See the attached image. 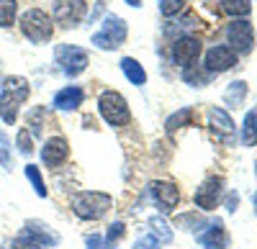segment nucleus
Segmentation results:
<instances>
[{
    "mask_svg": "<svg viewBox=\"0 0 257 249\" xmlns=\"http://www.w3.org/2000/svg\"><path fill=\"white\" fill-rule=\"evenodd\" d=\"M29 93H31V85H29L26 77H21V75L6 77L3 93H0V118H3L8 126H13V123H16L18 108L26 103Z\"/></svg>",
    "mask_w": 257,
    "mask_h": 249,
    "instance_id": "nucleus-1",
    "label": "nucleus"
},
{
    "mask_svg": "<svg viewBox=\"0 0 257 249\" xmlns=\"http://www.w3.org/2000/svg\"><path fill=\"white\" fill-rule=\"evenodd\" d=\"M113 205V198L108 193H98V190H82L72 195V211L82 221H98L100 216L108 213Z\"/></svg>",
    "mask_w": 257,
    "mask_h": 249,
    "instance_id": "nucleus-2",
    "label": "nucleus"
},
{
    "mask_svg": "<svg viewBox=\"0 0 257 249\" xmlns=\"http://www.w3.org/2000/svg\"><path fill=\"white\" fill-rule=\"evenodd\" d=\"M98 111L100 116L105 118L108 126H126L128 121H132V111H128V103L121 93L116 90H105L100 93L98 98Z\"/></svg>",
    "mask_w": 257,
    "mask_h": 249,
    "instance_id": "nucleus-3",
    "label": "nucleus"
},
{
    "mask_svg": "<svg viewBox=\"0 0 257 249\" xmlns=\"http://www.w3.org/2000/svg\"><path fill=\"white\" fill-rule=\"evenodd\" d=\"M21 31H24V36L31 39L34 44H44V41H49L52 34H54V24L44 11L31 8L21 16Z\"/></svg>",
    "mask_w": 257,
    "mask_h": 249,
    "instance_id": "nucleus-4",
    "label": "nucleus"
},
{
    "mask_svg": "<svg viewBox=\"0 0 257 249\" xmlns=\"http://www.w3.org/2000/svg\"><path fill=\"white\" fill-rule=\"evenodd\" d=\"M126 36H128V26H126V21H123V18H118V16H105L103 29L93 36V47L108 52V49L121 47L123 41H126Z\"/></svg>",
    "mask_w": 257,
    "mask_h": 249,
    "instance_id": "nucleus-5",
    "label": "nucleus"
},
{
    "mask_svg": "<svg viewBox=\"0 0 257 249\" xmlns=\"http://www.w3.org/2000/svg\"><path fill=\"white\" fill-rule=\"evenodd\" d=\"M54 57H57V65L62 67V72L70 75V77L85 72V67H88V62H90L88 52L80 49V47H72V44H59L54 49Z\"/></svg>",
    "mask_w": 257,
    "mask_h": 249,
    "instance_id": "nucleus-6",
    "label": "nucleus"
},
{
    "mask_svg": "<svg viewBox=\"0 0 257 249\" xmlns=\"http://www.w3.org/2000/svg\"><path fill=\"white\" fill-rule=\"evenodd\" d=\"M226 39H229V47L237 54H247V52H252V44H254V29L249 21L234 18L226 29Z\"/></svg>",
    "mask_w": 257,
    "mask_h": 249,
    "instance_id": "nucleus-7",
    "label": "nucleus"
},
{
    "mask_svg": "<svg viewBox=\"0 0 257 249\" xmlns=\"http://www.w3.org/2000/svg\"><path fill=\"white\" fill-rule=\"evenodd\" d=\"M88 13V3L85 0H57L54 3V21L64 29L77 26Z\"/></svg>",
    "mask_w": 257,
    "mask_h": 249,
    "instance_id": "nucleus-8",
    "label": "nucleus"
},
{
    "mask_svg": "<svg viewBox=\"0 0 257 249\" xmlns=\"http://www.w3.org/2000/svg\"><path fill=\"white\" fill-rule=\"evenodd\" d=\"M221 195H224V180L216 177V175L206 177L201 182V188L196 190V205L203 211H213L221 203Z\"/></svg>",
    "mask_w": 257,
    "mask_h": 249,
    "instance_id": "nucleus-9",
    "label": "nucleus"
},
{
    "mask_svg": "<svg viewBox=\"0 0 257 249\" xmlns=\"http://www.w3.org/2000/svg\"><path fill=\"white\" fill-rule=\"evenodd\" d=\"M149 193H152L157 208H160L162 213L175 211V205H178V200H180L178 185H175V182H167V180H155L152 185H149Z\"/></svg>",
    "mask_w": 257,
    "mask_h": 249,
    "instance_id": "nucleus-10",
    "label": "nucleus"
},
{
    "mask_svg": "<svg viewBox=\"0 0 257 249\" xmlns=\"http://www.w3.org/2000/svg\"><path fill=\"white\" fill-rule=\"evenodd\" d=\"M237 65V52L226 44H219V47H211L206 52V70L211 75H219V72H226Z\"/></svg>",
    "mask_w": 257,
    "mask_h": 249,
    "instance_id": "nucleus-11",
    "label": "nucleus"
},
{
    "mask_svg": "<svg viewBox=\"0 0 257 249\" xmlns=\"http://www.w3.org/2000/svg\"><path fill=\"white\" fill-rule=\"evenodd\" d=\"M201 57V41L196 36H180L173 44V62L180 67L196 65V59Z\"/></svg>",
    "mask_w": 257,
    "mask_h": 249,
    "instance_id": "nucleus-12",
    "label": "nucleus"
},
{
    "mask_svg": "<svg viewBox=\"0 0 257 249\" xmlns=\"http://www.w3.org/2000/svg\"><path fill=\"white\" fill-rule=\"evenodd\" d=\"M208 129H211L216 141H224V144L234 141V121L224 108H211L208 111Z\"/></svg>",
    "mask_w": 257,
    "mask_h": 249,
    "instance_id": "nucleus-13",
    "label": "nucleus"
},
{
    "mask_svg": "<svg viewBox=\"0 0 257 249\" xmlns=\"http://www.w3.org/2000/svg\"><path fill=\"white\" fill-rule=\"evenodd\" d=\"M67 157H70V144L62 136L47 139V144L41 147V162H44L47 167H59V164L67 162Z\"/></svg>",
    "mask_w": 257,
    "mask_h": 249,
    "instance_id": "nucleus-14",
    "label": "nucleus"
},
{
    "mask_svg": "<svg viewBox=\"0 0 257 249\" xmlns=\"http://www.w3.org/2000/svg\"><path fill=\"white\" fill-rule=\"evenodd\" d=\"M198 241L206 246V249H224L229 244V236H226V229L224 223L216 218L213 223H206V229L198 234Z\"/></svg>",
    "mask_w": 257,
    "mask_h": 249,
    "instance_id": "nucleus-15",
    "label": "nucleus"
},
{
    "mask_svg": "<svg viewBox=\"0 0 257 249\" xmlns=\"http://www.w3.org/2000/svg\"><path fill=\"white\" fill-rule=\"evenodd\" d=\"M21 236H26V239H31V241H36V244H41V246L59 244V236L49 229V226L41 223V221H29V223L24 226V234H21Z\"/></svg>",
    "mask_w": 257,
    "mask_h": 249,
    "instance_id": "nucleus-16",
    "label": "nucleus"
},
{
    "mask_svg": "<svg viewBox=\"0 0 257 249\" xmlns=\"http://www.w3.org/2000/svg\"><path fill=\"white\" fill-rule=\"evenodd\" d=\"M82 88H77V85H70V88H64V90H59L57 95H54V108L57 111H75V108H80L82 106Z\"/></svg>",
    "mask_w": 257,
    "mask_h": 249,
    "instance_id": "nucleus-17",
    "label": "nucleus"
},
{
    "mask_svg": "<svg viewBox=\"0 0 257 249\" xmlns=\"http://www.w3.org/2000/svg\"><path fill=\"white\" fill-rule=\"evenodd\" d=\"M193 121H196V111L193 108H180L178 113H173L165 121V129H167V134H175V131H180L185 126H193Z\"/></svg>",
    "mask_w": 257,
    "mask_h": 249,
    "instance_id": "nucleus-18",
    "label": "nucleus"
},
{
    "mask_svg": "<svg viewBox=\"0 0 257 249\" xmlns=\"http://www.w3.org/2000/svg\"><path fill=\"white\" fill-rule=\"evenodd\" d=\"M121 70H123L126 80L132 82V85H144V82H147V72H144V67L139 65L134 57H123L121 59Z\"/></svg>",
    "mask_w": 257,
    "mask_h": 249,
    "instance_id": "nucleus-19",
    "label": "nucleus"
},
{
    "mask_svg": "<svg viewBox=\"0 0 257 249\" xmlns=\"http://www.w3.org/2000/svg\"><path fill=\"white\" fill-rule=\"evenodd\" d=\"M149 229H152V236L160 244H170V241H173V229H170V223L162 216H152V218H149Z\"/></svg>",
    "mask_w": 257,
    "mask_h": 249,
    "instance_id": "nucleus-20",
    "label": "nucleus"
},
{
    "mask_svg": "<svg viewBox=\"0 0 257 249\" xmlns=\"http://www.w3.org/2000/svg\"><path fill=\"white\" fill-rule=\"evenodd\" d=\"M242 144H244V147H254V144H257V111H247V116H244Z\"/></svg>",
    "mask_w": 257,
    "mask_h": 249,
    "instance_id": "nucleus-21",
    "label": "nucleus"
},
{
    "mask_svg": "<svg viewBox=\"0 0 257 249\" xmlns=\"http://www.w3.org/2000/svg\"><path fill=\"white\" fill-rule=\"evenodd\" d=\"M219 3H221V13H226L231 18H244L252 11L249 0H219Z\"/></svg>",
    "mask_w": 257,
    "mask_h": 249,
    "instance_id": "nucleus-22",
    "label": "nucleus"
},
{
    "mask_svg": "<svg viewBox=\"0 0 257 249\" xmlns=\"http://www.w3.org/2000/svg\"><path fill=\"white\" fill-rule=\"evenodd\" d=\"M244 95H247V82L244 80H237V82H231V85L226 88L224 103H226V106H242Z\"/></svg>",
    "mask_w": 257,
    "mask_h": 249,
    "instance_id": "nucleus-23",
    "label": "nucleus"
},
{
    "mask_svg": "<svg viewBox=\"0 0 257 249\" xmlns=\"http://www.w3.org/2000/svg\"><path fill=\"white\" fill-rule=\"evenodd\" d=\"M18 3L16 0H0V29H11L16 21Z\"/></svg>",
    "mask_w": 257,
    "mask_h": 249,
    "instance_id": "nucleus-24",
    "label": "nucleus"
},
{
    "mask_svg": "<svg viewBox=\"0 0 257 249\" xmlns=\"http://www.w3.org/2000/svg\"><path fill=\"white\" fill-rule=\"evenodd\" d=\"M26 177L31 180L36 195H39V198H47V185H44V177H41V172H39L36 164H26Z\"/></svg>",
    "mask_w": 257,
    "mask_h": 249,
    "instance_id": "nucleus-25",
    "label": "nucleus"
},
{
    "mask_svg": "<svg viewBox=\"0 0 257 249\" xmlns=\"http://www.w3.org/2000/svg\"><path fill=\"white\" fill-rule=\"evenodd\" d=\"M0 167L13 170V152H11V139L0 131Z\"/></svg>",
    "mask_w": 257,
    "mask_h": 249,
    "instance_id": "nucleus-26",
    "label": "nucleus"
},
{
    "mask_svg": "<svg viewBox=\"0 0 257 249\" xmlns=\"http://www.w3.org/2000/svg\"><path fill=\"white\" fill-rule=\"evenodd\" d=\"M183 77H185V82H193V85H206V82L211 80V72L208 70H193V65L190 67H185V72H183Z\"/></svg>",
    "mask_w": 257,
    "mask_h": 249,
    "instance_id": "nucleus-27",
    "label": "nucleus"
},
{
    "mask_svg": "<svg viewBox=\"0 0 257 249\" xmlns=\"http://www.w3.org/2000/svg\"><path fill=\"white\" fill-rule=\"evenodd\" d=\"M185 3H188V0H160V13L167 16V18H173V16L183 13Z\"/></svg>",
    "mask_w": 257,
    "mask_h": 249,
    "instance_id": "nucleus-28",
    "label": "nucleus"
},
{
    "mask_svg": "<svg viewBox=\"0 0 257 249\" xmlns=\"http://www.w3.org/2000/svg\"><path fill=\"white\" fill-rule=\"evenodd\" d=\"M16 147H18V152H21V154H31V152H34V136H31V131H29V129H21V131H18Z\"/></svg>",
    "mask_w": 257,
    "mask_h": 249,
    "instance_id": "nucleus-29",
    "label": "nucleus"
},
{
    "mask_svg": "<svg viewBox=\"0 0 257 249\" xmlns=\"http://www.w3.org/2000/svg\"><path fill=\"white\" fill-rule=\"evenodd\" d=\"M121 236H123V223H111L108 226V234H105V244L113 246V241H118Z\"/></svg>",
    "mask_w": 257,
    "mask_h": 249,
    "instance_id": "nucleus-30",
    "label": "nucleus"
},
{
    "mask_svg": "<svg viewBox=\"0 0 257 249\" xmlns=\"http://www.w3.org/2000/svg\"><path fill=\"white\" fill-rule=\"evenodd\" d=\"M157 246H160V241H157L152 234H147V236L137 239V244H134V249H157Z\"/></svg>",
    "mask_w": 257,
    "mask_h": 249,
    "instance_id": "nucleus-31",
    "label": "nucleus"
},
{
    "mask_svg": "<svg viewBox=\"0 0 257 249\" xmlns=\"http://www.w3.org/2000/svg\"><path fill=\"white\" fill-rule=\"evenodd\" d=\"M11 249H44V246L36 244V241H31V239H26V236H18V239L13 241Z\"/></svg>",
    "mask_w": 257,
    "mask_h": 249,
    "instance_id": "nucleus-32",
    "label": "nucleus"
},
{
    "mask_svg": "<svg viewBox=\"0 0 257 249\" xmlns=\"http://www.w3.org/2000/svg\"><path fill=\"white\" fill-rule=\"evenodd\" d=\"M85 241H88V249H113L111 244H105L98 234H93V236H88V239H85Z\"/></svg>",
    "mask_w": 257,
    "mask_h": 249,
    "instance_id": "nucleus-33",
    "label": "nucleus"
},
{
    "mask_svg": "<svg viewBox=\"0 0 257 249\" xmlns=\"http://www.w3.org/2000/svg\"><path fill=\"white\" fill-rule=\"evenodd\" d=\"M237 205H239L237 193H229V198H226V211H237Z\"/></svg>",
    "mask_w": 257,
    "mask_h": 249,
    "instance_id": "nucleus-34",
    "label": "nucleus"
},
{
    "mask_svg": "<svg viewBox=\"0 0 257 249\" xmlns=\"http://www.w3.org/2000/svg\"><path fill=\"white\" fill-rule=\"evenodd\" d=\"M178 221H180V223H190V221H193V216H180ZM196 226H206V221H201V218H198L196 223H193V229H190V231H196Z\"/></svg>",
    "mask_w": 257,
    "mask_h": 249,
    "instance_id": "nucleus-35",
    "label": "nucleus"
},
{
    "mask_svg": "<svg viewBox=\"0 0 257 249\" xmlns=\"http://www.w3.org/2000/svg\"><path fill=\"white\" fill-rule=\"evenodd\" d=\"M123 3H128L132 8H142V0H123Z\"/></svg>",
    "mask_w": 257,
    "mask_h": 249,
    "instance_id": "nucleus-36",
    "label": "nucleus"
},
{
    "mask_svg": "<svg viewBox=\"0 0 257 249\" xmlns=\"http://www.w3.org/2000/svg\"><path fill=\"white\" fill-rule=\"evenodd\" d=\"M252 203H254V211H257V193H254V198H252Z\"/></svg>",
    "mask_w": 257,
    "mask_h": 249,
    "instance_id": "nucleus-37",
    "label": "nucleus"
},
{
    "mask_svg": "<svg viewBox=\"0 0 257 249\" xmlns=\"http://www.w3.org/2000/svg\"><path fill=\"white\" fill-rule=\"evenodd\" d=\"M254 172H257V164H254Z\"/></svg>",
    "mask_w": 257,
    "mask_h": 249,
    "instance_id": "nucleus-38",
    "label": "nucleus"
}]
</instances>
